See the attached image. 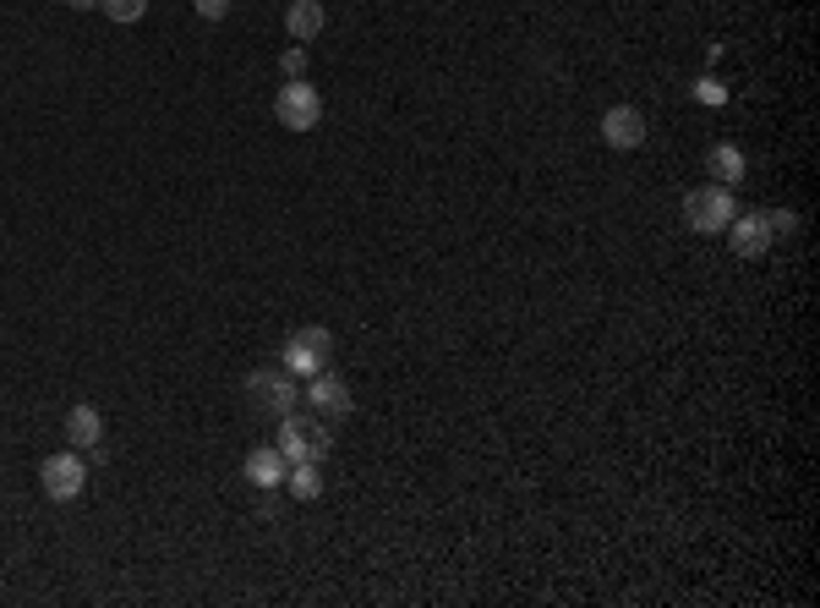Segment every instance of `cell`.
Returning <instances> with one entry per match:
<instances>
[{
    "label": "cell",
    "mask_w": 820,
    "mask_h": 608,
    "mask_svg": "<svg viewBox=\"0 0 820 608\" xmlns=\"http://www.w3.org/2000/svg\"><path fill=\"white\" fill-rule=\"evenodd\" d=\"M99 6L110 22H142V11H148V0H99Z\"/></svg>",
    "instance_id": "cell-15"
},
{
    "label": "cell",
    "mask_w": 820,
    "mask_h": 608,
    "mask_svg": "<svg viewBox=\"0 0 820 608\" xmlns=\"http://www.w3.org/2000/svg\"><path fill=\"white\" fill-rule=\"evenodd\" d=\"M247 395H253L257 411H268V416H290L296 401H302V390H296V379L279 367V373H268V367H257L253 379H247Z\"/></svg>",
    "instance_id": "cell-5"
},
{
    "label": "cell",
    "mask_w": 820,
    "mask_h": 608,
    "mask_svg": "<svg viewBox=\"0 0 820 608\" xmlns=\"http://www.w3.org/2000/svg\"><path fill=\"white\" fill-rule=\"evenodd\" d=\"M39 488H45V499H77L82 488H88V467H82V455L77 450H61V455H50L45 467H39Z\"/></svg>",
    "instance_id": "cell-6"
},
{
    "label": "cell",
    "mask_w": 820,
    "mask_h": 608,
    "mask_svg": "<svg viewBox=\"0 0 820 608\" xmlns=\"http://www.w3.org/2000/svg\"><path fill=\"white\" fill-rule=\"evenodd\" d=\"M285 482H290V493H296V499H307V504L323 493V477H317V467H290Z\"/></svg>",
    "instance_id": "cell-14"
},
{
    "label": "cell",
    "mask_w": 820,
    "mask_h": 608,
    "mask_svg": "<svg viewBox=\"0 0 820 608\" xmlns=\"http://www.w3.org/2000/svg\"><path fill=\"white\" fill-rule=\"evenodd\" d=\"M274 121L285 133H313L323 121V94H317L307 77H285V88L274 94Z\"/></svg>",
    "instance_id": "cell-3"
},
{
    "label": "cell",
    "mask_w": 820,
    "mask_h": 608,
    "mask_svg": "<svg viewBox=\"0 0 820 608\" xmlns=\"http://www.w3.org/2000/svg\"><path fill=\"white\" fill-rule=\"evenodd\" d=\"M290 467H317L328 450H334V433H328V422L323 416H302V411H290V416H279V444H274Z\"/></svg>",
    "instance_id": "cell-1"
},
{
    "label": "cell",
    "mask_w": 820,
    "mask_h": 608,
    "mask_svg": "<svg viewBox=\"0 0 820 608\" xmlns=\"http://www.w3.org/2000/svg\"><path fill=\"white\" fill-rule=\"evenodd\" d=\"M66 6H71V11H88V6H99V0H66Z\"/></svg>",
    "instance_id": "cell-19"
},
{
    "label": "cell",
    "mask_w": 820,
    "mask_h": 608,
    "mask_svg": "<svg viewBox=\"0 0 820 608\" xmlns=\"http://www.w3.org/2000/svg\"><path fill=\"white\" fill-rule=\"evenodd\" d=\"M705 176H717V187H739V182H744V148L711 143V148H705Z\"/></svg>",
    "instance_id": "cell-11"
},
{
    "label": "cell",
    "mask_w": 820,
    "mask_h": 608,
    "mask_svg": "<svg viewBox=\"0 0 820 608\" xmlns=\"http://www.w3.org/2000/svg\"><path fill=\"white\" fill-rule=\"evenodd\" d=\"M645 110H634V105H613L607 116H602V137H607V148H619V154H630L645 143Z\"/></svg>",
    "instance_id": "cell-8"
},
{
    "label": "cell",
    "mask_w": 820,
    "mask_h": 608,
    "mask_svg": "<svg viewBox=\"0 0 820 608\" xmlns=\"http://www.w3.org/2000/svg\"><path fill=\"white\" fill-rule=\"evenodd\" d=\"M323 0H290V11H285V28H290V39L296 45H313L317 33H323Z\"/></svg>",
    "instance_id": "cell-12"
},
{
    "label": "cell",
    "mask_w": 820,
    "mask_h": 608,
    "mask_svg": "<svg viewBox=\"0 0 820 608\" xmlns=\"http://www.w3.org/2000/svg\"><path fill=\"white\" fill-rule=\"evenodd\" d=\"M307 405H313L317 416H323V422H328V416H350V384H345V379H334V373H328V367H323V373H317V379H307Z\"/></svg>",
    "instance_id": "cell-9"
},
{
    "label": "cell",
    "mask_w": 820,
    "mask_h": 608,
    "mask_svg": "<svg viewBox=\"0 0 820 608\" xmlns=\"http://www.w3.org/2000/svg\"><path fill=\"white\" fill-rule=\"evenodd\" d=\"M279 67H285V77H307V50H302V45H296V50H285V61H279Z\"/></svg>",
    "instance_id": "cell-16"
},
{
    "label": "cell",
    "mask_w": 820,
    "mask_h": 608,
    "mask_svg": "<svg viewBox=\"0 0 820 608\" xmlns=\"http://www.w3.org/2000/svg\"><path fill=\"white\" fill-rule=\"evenodd\" d=\"M99 439H105L99 405H71V411H66V444H71V450H99Z\"/></svg>",
    "instance_id": "cell-10"
},
{
    "label": "cell",
    "mask_w": 820,
    "mask_h": 608,
    "mask_svg": "<svg viewBox=\"0 0 820 608\" xmlns=\"http://www.w3.org/2000/svg\"><path fill=\"white\" fill-rule=\"evenodd\" d=\"M285 472H290V461L274 444H257L253 455H247V482H257V488H279Z\"/></svg>",
    "instance_id": "cell-13"
},
{
    "label": "cell",
    "mask_w": 820,
    "mask_h": 608,
    "mask_svg": "<svg viewBox=\"0 0 820 608\" xmlns=\"http://www.w3.org/2000/svg\"><path fill=\"white\" fill-rule=\"evenodd\" d=\"M197 6V17H208V22H219L225 11H230V0H191Z\"/></svg>",
    "instance_id": "cell-18"
},
{
    "label": "cell",
    "mask_w": 820,
    "mask_h": 608,
    "mask_svg": "<svg viewBox=\"0 0 820 608\" xmlns=\"http://www.w3.org/2000/svg\"><path fill=\"white\" fill-rule=\"evenodd\" d=\"M279 362H285L290 379H317L334 362V335L323 324H307V330H296V335L279 345Z\"/></svg>",
    "instance_id": "cell-2"
},
{
    "label": "cell",
    "mask_w": 820,
    "mask_h": 608,
    "mask_svg": "<svg viewBox=\"0 0 820 608\" xmlns=\"http://www.w3.org/2000/svg\"><path fill=\"white\" fill-rule=\"evenodd\" d=\"M765 219H771V236H793L799 231V214H788V208L782 214H765Z\"/></svg>",
    "instance_id": "cell-17"
},
{
    "label": "cell",
    "mask_w": 820,
    "mask_h": 608,
    "mask_svg": "<svg viewBox=\"0 0 820 608\" xmlns=\"http://www.w3.org/2000/svg\"><path fill=\"white\" fill-rule=\"evenodd\" d=\"M733 214H739L733 187H694L690 198H684V219H690V231H700V236L728 231V219H733Z\"/></svg>",
    "instance_id": "cell-4"
},
{
    "label": "cell",
    "mask_w": 820,
    "mask_h": 608,
    "mask_svg": "<svg viewBox=\"0 0 820 608\" xmlns=\"http://www.w3.org/2000/svg\"><path fill=\"white\" fill-rule=\"evenodd\" d=\"M728 242H733L739 258H765V253H771V219H765L760 208L733 214V219H728Z\"/></svg>",
    "instance_id": "cell-7"
}]
</instances>
